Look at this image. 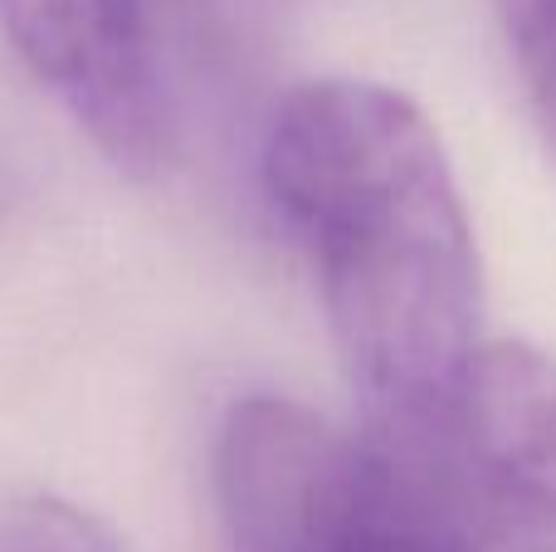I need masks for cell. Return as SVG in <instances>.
Returning a JSON list of instances; mask_svg holds the SVG:
<instances>
[{"label":"cell","mask_w":556,"mask_h":552,"mask_svg":"<svg viewBox=\"0 0 556 552\" xmlns=\"http://www.w3.org/2000/svg\"><path fill=\"white\" fill-rule=\"evenodd\" d=\"M371 552H556V357L479 342L434 401L362 421Z\"/></svg>","instance_id":"cell-2"},{"label":"cell","mask_w":556,"mask_h":552,"mask_svg":"<svg viewBox=\"0 0 556 552\" xmlns=\"http://www.w3.org/2000/svg\"><path fill=\"white\" fill-rule=\"evenodd\" d=\"M0 35L123 176H156L172 113L147 0H0Z\"/></svg>","instance_id":"cell-4"},{"label":"cell","mask_w":556,"mask_h":552,"mask_svg":"<svg viewBox=\"0 0 556 552\" xmlns=\"http://www.w3.org/2000/svg\"><path fill=\"white\" fill-rule=\"evenodd\" d=\"M0 552H132L98 514L54 494H0Z\"/></svg>","instance_id":"cell-5"},{"label":"cell","mask_w":556,"mask_h":552,"mask_svg":"<svg viewBox=\"0 0 556 552\" xmlns=\"http://www.w3.org/2000/svg\"><path fill=\"white\" fill-rule=\"evenodd\" d=\"M513 68L522 78L538 133L556 162V0H493Z\"/></svg>","instance_id":"cell-6"},{"label":"cell","mask_w":556,"mask_h":552,"mask_svg":"<svg viewBox=\"0 0 556 552\" xmlns=\"http://www.w3.org/2000/svg\"><path fill=\"white\" fill-rule=\"evenodd\" d=\"M264 186L317 269L362 421L434 401L479 348L473 225L434 123L371 78L283 93Z\"/></svg>","instance_id":"cell-1"},{"label":"cell","mask_w":556,"mask_h":552,"mask_svg":"<svg viewBox=\"0 0 556 552\" xmlns=\"http://www.w3.org/2000/svg\"><path fill=\"white\" fill-rule=\"evenodd\" d=\"M215 499L235 552H362V436L288 397H250L215 440Z\"/></svg>","instance_id":"cell-3"}]
</instances>
